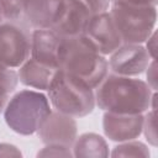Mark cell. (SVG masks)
<instances>
[{
    "mask_svg": "<svg viewBox=\"0 0 158 158\" xmlns=\"http://www.w3.org/2000/svg\"><path fill=\"white\" fill-rule=\"evenodd\" d=\"M152 89L141 79L110 74L99 84L95 102L116 114H142L152 105Z\"/></svg>",
    "mask_w": 158,
    "mask_h": 158,
    "instance_id": "cell-1",
    "label": "cell"
},
{
    "mask_svg": "<svg viewBox=\"0 0 158 158\" xmlns=\"http://www.w3.org/2000/svg\"><path fill=\"white\" fill-rule=\"evenodd\" d=\"M73 156L84 158H105L109 157V146L98 133L88 132L80 135L74 141Z\"/></svg>",
    "mask_w": 158,
    "mask_h": 158,
    "instance_id": "cell-15",
    "label": "cell"
},
{
    "mask_svg": "<svg viewBox=\"0 0 158 158\" xmlns=\"http://www.w3.org/2000/svg\"><path fill=\"white\" fill-rule=\"evenodd\" d=\"M110 15L121 36L122 43H143L154 31L156 6H135L122 0H114Z\"/></svg>",
    "mask_w": 158,
    "mask_h": 158,
    "instance_id": "cell-5",
    "label": "cell"
},
{
    "mask_svg": "<svg viewBox=\"0 0 158 158\" xmlns=\"http://www.w3.org/2000/svg\"><path fill=\"white\" fill-rule=\"evenodd\" d=\"M142 131L144 132V136L147 141L152 146H157V132H156V109H152L146 117H143V128Z\"/></svg>",
    "mask_w": 158,
    "mask_h": 158,
    "instance_id": "cell-19",
    "label": "cell"
},
{
    "mask_svg": "<svg viewBox=\"0 0 158 158\" xmlns=\"http://www.w3.org/2000/svg\"><path fill=\"white\" fill-rule=\"evenodd\" d=\"M1 17H2V14H1V10H0V23H1Z\"/></svg>",
    "mask_w": 158,
    "mask_h": 158,
    "instance_id": "cell-26",
    "label": "cell"
},
{
    "mask_svg": "<svg viewBox=\"0 0 158 158\" xmlns=\"http://www.w3.org/2000/svg\"><path fill=\"white\" fill-rule=\"evenodd\" d=\"M147 52L151 59H156V32L154 31L147 38Z\"/></svg>",
    "mask_w": 158,
    "mask_h": 158,
    "instance_id": "cell-24",
    "label": "cell"
},
{
    "mask_svg": "<svg viewBox=\"0 0 158 158\" xmlns=\"http://www.w3.org/2000/svg\"><path fill=\"white\" fill-rule=\"evenodd\" d=\"M70 147L60 146V144H46L37 156L38 157H72L73 153L69 149Z\"/></svg>",
    "mask_w": 158,
    "mask_h": 158,
    "instance_id": "cell-20",
    "label": "cell"
},
{
    "mask_svg": "<svg viewBox=\"0 0 158 158\" xmlns=\"http://www.w3.org/2000/svg\"><path fill=\"white\" fill-rule=\"evenodd\" d=\"M78 1H80L84 6H86V9L91 12L93 16L107 11L110 4L109 0H78Z\"/></svg>",
    "mask_w": 158,
    "mask_h": 158,
    "instance_id": "cell-21",
    "label": "cell"
},
{
    "mask_svg": "<svg viewBox=\"0 0 158 158\" xmlns=\"http://www.w3.org/2000/svg\"><path fill=\"white\" fill-rule=\"evenodd\" d=\"M31 53V33L20 21L0 23V65L16 68L23 64Z\"/></svg>",
    "mask_w": 158,
    "mask_h": 158,
    "instance_id": "cell-6",
    "label": "cell"
},
{
    "mask_svg": "<svg viewBox=\"0 0 158 158\" xmlns=\"http://www.w3.org/2000/svg\"><path fill=\"white\" fill-rule=\"evenodd\" d=\"M109 1H114V0H109Z\"/></svg>",
    "mask_w": 158,
    "mask_h": 158,
    "instance_id": "cell-27",
    "label": "cell"
},
{
    "mask_svg": "<svg viewBox=\"0 0 158 158\" xmlns=\"http://www.w3.org/2000/svg\"><path fill=\"white\" fill-rule=\"evenodd\" d=\"M122 1L135 6H156L157 5V0H122Z\"/></svg>",
    "mask_w": 158,
    "mask_h": 158,
    "instance_id": "cell-25",
    "label": "cell"
},
{
    "mask_svg": "<svg viewBox=\"0 0 158 158\" xmlns=\"http://www.w3.org/2000/svg\"><path fill=\"white\" fill-rule=\"evenodd\" d=\"M102 128L114 142H126L139 137L143 128L142 114H116L106 111L102 116Z\"/></svg>",
    "mask_w": 158,
    "mask_h": 158,
    "instance_id": "cell-10",
    "label": "cell"
},
{
    "mask_svg": "<svg viewBox=\"0 0 158 158\" xmlns=\"http://www.w3.org/2000/svg\"><path fill=\"white\" fill-rule=\"evenodd\" d=\"M0 157H21V152L14 144L0 143Z\"/></svg>",
    "mask_w": 158,
    "mask_h": 158,
    "instance_id": "cell-22",
    "label": "cell"
},
{
    "mask_svg": "<svg viewBox=\"0 0 158 158\" xmlns=\"http://www.w3.org/2000/svg\"><path fill=\"white\" fill-rule=\"evenodd\" d=\"M147 79H148V85L151 86L152 90L157 89V70H156V59H152V63L148 64L147 67Z\"/></svg>",
    "mask_w": 158,
    "mask_h": 158,
    "instance_id": "cell-23",
    "label": "cell"
},
{
    "mask_svg": "<svg viewBox=\"0 0 158 158\" xmlns=\"http://www.w3.org/2000/svg\"><path fill=\"white\" fill-rule=\"evenodd\" d=\"M26 0H0V10L2 16L10 21H20L23 17Z\"/></svg>",
    "mask_w": 158,
    "mask_h": 158,
    "instance_id": "cell-18",
    "label": "cell"
},
{
    "mask_svg": "<svg viewBox=\"0 0 158 158\" xmlns=\"http://www.w3.org/2000/svg\"><path fill=\"white\" fill-rule=\"evenodd\" d=\"M48 96L58 112L72 117H83L93 112L95 95L83 80L58 69L48 86Z\"/></svg>",
    "mask_w": 158,
    "mask_h": 158,
    "instance_id": "cell-3",
    "label": "cell"
},
{
    "mask_svg": "<svg viewBox=\"0 0 158 158\" xmlns=\"http://www.w3.org/2000/svg\"><path fill=\"white\" fill-rule=\"evenodd\" d=\"M91 17V12L80 1L64 0L60 16L51 30L63 38L81 36Z\"/></svg>",
    "mask_w": 158,
    "mask_h": 158,
    "instance_id": "cell-11",
    "label": "cell"
},
{
    "mask_svg": "<svg viewBox=\"0 0 158 158\" xmlns=\"http://www.w3.org/2000/svg\"><path fill=\"white\" fill-rule=\"evenodd\" d=\"M19 83V74L11 68L0 65V112L7 104L9 95L16 89Z\"/></svg>",
    "mask_w": 158,
    "mask_h": 158,
    "instance_id": "cell-16",
    "label": "cell"
},
{
    "mask_svg": "<svg viewBox=\"0 0 158 158\" xmlns=\"http://www.w3.org/2000/svg\"><path fill=\"white\" fill-rule=\"evenodd\" d=\"M58 69L44 65L32 58L26 59L19 70V80L26 85L40 90H47Z\"/></svg>",
    "mask_w": 158,
    "mask_h": 158,
    "instance_id": "cell-14",
    "label": "cell"
},
{
    "mask_svg": "<svg viewBox=\"0 0 158 158\" xmlns=\"http://www.w3.org/2000/svg\"><path fill=\"white\" fill-rule=\"evenodd\" d=\"M75 120L62 112H52L44 118L37 130L41 141L44 144H60L70 147L77 138Z\"/></svg>",
    "mask_w": 158,
    "mask_h": 158,
    "instance_id": "cell-9",
    "label": "cell"
},
{
    "mask_svg": "<svg viewBox=\"0 0 158 158\" xmlns=\"http://www.w3.org/2000/svg\"><path fill=\"white\" fill-rule=\"evenodd\" d=\"M63 37L53 30H35L31 33V58L59 69V48Z\"/></svg>",
    "mask_w": 158,
    "mask_h": 158,
    "instance_id": "cell-13",
    "label": "cell"
},
{
    "mask_svg": "<svg viewBox=\"0 0 158 158\" xmlns=\"http://www.w3.org/2000/svg\"><path fill=\"white\" fill-rule=\"evenodd\" d=\"M64 0H26L22 20L36 30H51L60 16Z\"/></svg>",
    "mask_w": 158,
    "mask_h": 158,
    "instance_id": "cell-12",
    "label": "cell"
},
{
    "mask_svg": "<svg viewBox=\"0 0 158 158\" xmlns=\"http://www.w3.org/2000/svg\"><path fill=\"white\" fill-rule=\"evenodd\" d=\"M149 60L151 57L143 46L123 43L111 53L109 65L114 74L133 77L142 74L147 69Z\"/></svg>",
    "mask_w": 158,
    "mask_h": 158,
    "instance_id": "cell-8",
    "label": "cell"
},
{
    "mask_svg": "<svg viewBox=\"0 0 158 158\" xmlns=\"http://www.w3.org/2000/svg\"><path fill=\"white\" fill-rule=\"evenodd\" d=\"M51 114L47 96L35 90L16 93L4 109L6 125L16 133L30 136L37 132L41 123Z\"/></svg>",
    "mask_w": 158,
    "mask_h": 158,
    "instance_id": "cell-4",
    "label": "cell"
},
{
    "mask_svg": "<svg viewBox=\"0 0 158 158\" xmlns=\"http://www.w3.org/2000/svg\"><path fill=\"white\" fill-rule=\"evenodd\" d=\"M59 69L83 80L91 89L107 75L105 57L81 35L63 38L59 48Z\"/></svg>",
    "mask_w": 158,
    "mask_h": 158,
    "instance_id": "cell-2",
    "label": "cell"
},
{
    "mask_svg": "<svg viewBox=\"0 0 158 158\" xmlns=\"http://www.w3.org/2000/svg\"><path fill=\"white\" fill-rule=\"evenodd\" d=\"M83 36L102 56L111 54L122 44L121 36L107 11L94 15L89 20Z\"/></svg>",
    "mask_w": 158,
    "mask_h": 158,
    "instance_id": "cell-7",
    "label": "cell"
},
{
    "mask_svg": "<svg viewBox=\"0 0 158 158\" xmlns=\"http://www.w3.org/2000/svg\"><path fill=\"white\" fill-rule=\"evenodd\" d=\"M112 157H149V151L148 147L142 143V142H137V141H126L122 144H118L114 148Z\"/></svg>",
    "mask_w": 158,
    "mask_h": 158,
    "instance_id": "cell-17",
    "label": "cell"
}]
</instances>
